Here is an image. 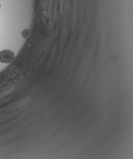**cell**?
Listing matches in <instances>:
<instances>
[{
  "label": "cell",
  "instance_id": "6da1fadb",
  "mask_svg": "<svg viewBox=\"0 0 133 159\" xmlns=\"http://www.w3.org/2000/svg\"><path fill=\"white\" fill-rule=\"evenodd\" d=\"M15 58V54L10 50H3L0 52V62L2 63H10Z\"/></svg>",
  "mask_w": 133,
  "mask_h": 159
},
{
  "label": "cell",
  "instance_id": "3957f363",
  "mask_svg": "<svg viewBox=\"0 0 133 159\" xmlns=\"http://www.w3.org/2000/svg\"><path fill=\"white\" fill-rule=\"evenodd\" d=\"M0 7H1V4H0Z\"/></svg>",
  "mask_w": 133,
  "mask_h": 159
},
{
  "label": "cell",
  "instance_id": "7a4b0ae2",
  "mask_svg": "<svg viewBox=\"0 0 133 159\" xmlns=\"http://www.w3.org/2000/svg\"><path fill=\"white\" fill-rule=\"evenodd\" d=\"M30 30L28 29H25L21 32V36L24 38L27 39L30 36Z\"/></svg>",
  "mask_w": 133,
  "mask_h": 159
}]
</instances>
